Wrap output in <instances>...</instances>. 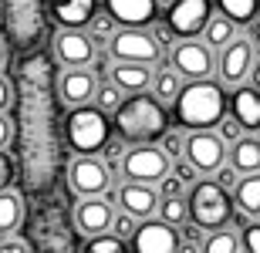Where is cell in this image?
Here are the masks:
<instances>
[{
    "label": "cell",
    "mask_w": 260,
    "mask_h": 253,
    "mask_svg": "<svg viewBox=\"0 0 260 253\" xmlns=\"http://www.w3.org/2000/svg\"><path fill=\"white\" fill-rule=\"evenodd\" d=\"M48 88L24 85L20 95V175L34 193H48L58 179V122H54V101Z\"/></svg>",
    "instance_id": "6da1fadb"
},
{
    "label": "cell",
    "mask_w": 260,
    "mask_h": 253,
    "mask_svg": "<svg viewBox=\"0 0 260 253\" xmlns=\"http://www.w3.org/2000/svg\"><path fill=\"white\" fill-rule=\"evenodd\" d=\"M230 112V95L226 85L213 78H193L186 81L179 98L173 101V118L183 128H216L220 118Z\"/></svg>",
    "instance_id": "7a4b0ae2"
},
{
    "label": "cell",
    "mask_w": 260,
    "mask_h": 253,
    "mask_svg": "<svg viewBox=\"0 0 260 253\" xmlns=\"http://www.w3.org/2000/svg\"><path fill=\"white\" fill-rule=\"evenodd\" d=\"M115 132L125 138L128 146L135 142H159V138L169 132V105L159 101V98L149 91H139V95H128L125 105L118 108L115 115Z\"/></svg>",
    "instance_id": "3957f363"
},
{
    "label": "cell",
    "mask_w": 260,
    "mask_h": 253,
    "mask_svg": "<svg viewBox=\"0 0 260 253\" xmlns=\"http://www.w3.org/2000/svg\"><path fill=\"white\" fill-rule=\"evenodd\" d=\"M112 125L108 122V112L102 105H75L64 118V138L68 149L75 156H102L105 142L112 138Z\"/></svg>",
    "instance_id": "277c9868"
},
{
    "label": "cell",
    "mask_w": 260,
    "mask_h": 253,
    "mask_svg": "<svg viewBox=\"0 0 260 253\" xmlns=\"http://www.w3.org/2000/svg\"><path fill=\"white\" fill-rule=\"evenodd\" d=\"M230 189H223L216 179H200V183L189 186L186 193V203H189V220H196L206 230H216V226H226L233 216V199Z\"/></svg>",
    "instance_id": "5b68a950"
},
{
    "label": "cell",
    "mask_w": 260,
    "mask_h": 253,
    "mask_svg": "<svg viewBox=\"0 0 260 253\" xmlns=\"http://www.w3.org/2000/svg\"><path fill=\"white\" fill-rule=\"evenodd\" d=\"M112 61H139V64H162V41L149 27H118L115 38L105 44Z\"/></svg>",
    "instance_id": "8992f818"
},
{
    "label": "cell",
    "mask_w": 260,
    "mask_h": 253,
    "mask_svg": "<svg viewBox=\"0 0 260 253\" xmlns=\"http://www.w3.org/2000/svg\"><path fill=\"white\" fill-rule=\"evenodd\" d=\"M173 169V159L166 156L162 146L155 142H135L128 146L125 162H122V179H132V183H159L166 172Z\"/></svg>",
    "instance_id": "52a82bcc"
},
{
    "label": "cell",
    "mask_w": 260,
    "mask_h": 253,
    "mask_svg": "<svg viewBox=\"0 0 260 253\" xmlns=\"http://www.w3.org/2000/svg\"><path fill=\"white\" fill-rule=\"evenodd\" d=\"M4 20L10 27V41L30 48L44 34V7L41 0H4Z\"/></svg>",
    "instance_id": "ba28073f"
},
{
    "label": "cell",
    "mask_w": 260,
    "mask_h": 253,
    "mask_svg": "<svg viewBox=\"0 0 260 253\" xmlns=\"http://www.w3.org/2000/svg\"><path fill=\"white\" fill-rule=\"evenodd\" d=\"M226 156H230V146L223 142V135L216 128H193V132L186 135V159H189L203 175H213L226 162Z\"/></svg>",
    "instance_id": "9c48e42d"
},
{
    "label": "cell",
    "mask_w": 260,
    "mask_h": 253,
    "mask_svg": "<svg viewBox=\"0 0 260 253\" xmlns=\"http://www.w3.org/2000/svg\"><path fill=\"white\" fill-rule=\"evenodd\" d=\"M51 51H54V61L61 68H88L98 58L95 38L81 27H61L51 38Z\"/></svg>",
    "instance_id": "30bf717a"
},
{
    "label": "cell",
    "mask_w": 260,
    "mask_h": 253,
    "mask_svg": "<svg viewBox=\"0 0 260 253\" xmlns=\"http://www.w3.org/2000/svg\"><path fill=\"white\" fill-rule=\"evenodd\" d=\"M169 61H173V68L183 75L186 81L193 78H213V71H216V54L206 41H193V38H179L169 51Z\"/></svg>",
    "instance_id": "8fae6325"
},
{
    "label": "cell",
    "mask_w": 260,
    "mask_h": 253,
    "mask_svg": "<svg viewBox=\"0 0 260 253\" xmlns=\"http://www.w3.org/2000/svg\"><path fill=\"white\" fill-rule=\"evenodd\" d=\"M257 44L253 38H237L220 51V58H216V75H220L223 85H243V81L250 78L253 71V61H257Z\"/></svg>",
    "instance_id": "7c38bea8"
},
{
    "label": "cell",
    "mask_w": 260,
    "mask_h": 253,
    "mask_svg": "<svg viewBox=\"0 0 260 253\" xmlns=\"http://www.w3.org/2000/svg\"><path fill=\"white\" fill-rule=\"evenodd\" d=\"M68 186L75 196H102L112 186V169L98 156H78L68 166Z\"/></svg>",
    "instance_id": "4fadbf2b"
},
{
    "label": "cell",
    "mask_w": 260,
    "mask_h": 253,
    "mask_svg": "<svg viewBox=\"0 0 260 253\" xmlns=\"http://www.w3.org/2000/svg\"><path fill=\"white\" fill-rule=\"evenodd\" d=\"M213 4L216 0H176V4H169V14H166V24L173 27L176 41L179 38H200L203 30H206V24H210L213 17Z\"/></svg>",
    "instance_id": "5bb4252c"
},
{
    "label": "cell",
    "mask_w": 260,
    "mask_h": 253,
    "mask_svg": "<svg viewBox=\"0 0 260 253\" xmlns=\"http://www.w3.org/2000/svg\"><path fill=\"white\" fill-rule=\"evenodd\" d=\"M132 250L135 253H173V250H183L179 226L166 223L162 216H149V220H142L139 230H135Z\"/></svg>",
    "instance_id": "9a60e30c"
},
{
    "label": "cell",
    "mask_w": 260,
    "mask_h": 253,
    "mask_svg": "<svg viewBox=\"0 0 260 253\" xmlns=\"http://www.w3.org/2000/svg\"><path fill=\"white\" fill-rule=\"evenodd\" d=\"M98 75L88 68H64L58 75V85H54V91H58V101L64 108H75V105H88V101H95L98 95Z\"/></svg>",
    "instance_id": "2e32d148"
},
{
    "label": "cell",
    "mask_w": 260,
    "mask_h": 253,
    "mask_svg": "<svg viewBox=\"0 0 260 253\" xmlns=\"http://www.w3.org/2000/svg\"><path fill=\"white\" fill-rule=\"evenodd\" d=\"M112 220H115V206L108 203L105 196H78V206H75L78 233H85V236L108 233Z\"/></svg>",
    "instance_id": "e0dca14e"
},
{
    "label": "cell",
    "mask_w": 260,
    "mask_h": 253,
    "mask_svg": "<svg viewBox=\"0 0 260 253\" xmlns=\"http://www.w3.org/2000/svg\"><path fill=\"white\" fill-rule=\"evenodd\" d=\"M159 203H162L159 186H152V183H132V179H125V186H122V199H118V206H122V209L135 213L139 220H149V216H159Z\"/></svg>",
    "instance_id": "ac0fdd59"
},
{
    "label": "cell",
    "mask_w": 260,
    "mask_h": 253,
    "mask_svg": "<svg viewBox=\"0 0 260 253\" xmlns=\"http://www.w3.org/2000/svg\"><path fill=\"white\" fill-rule=\"evenodd\" d=\"M159 7V0H105V10L122 27H152Z\"/></svg>",
    "instance_id": "d6986e66"
},
{
    "label": "cell",
    "mask_w": 260,
    "mask_h": 253,
    "mask_svg": "<svg viewBox=\"0 0 260 253\" xmlns=\"http://www.w3.org/2000/svg\"><path fill=\"white\" fill-rule=\"evenodd\" d=\"M230 112L240 118L247 132H260V88L257 85H233L230 91Z\"/></svg>",
    "instance_id": "ffe728a7"
},
{
    "label": "cell",
    "mask_w": 260,
    "mask_h": 253,
    "mask_svg": "<svg viewBox=\"0 0 260 253\" xmlns=\"http://www.w3.org/2000/svg\"><path fill=\"white\" fill-rule=\"evenodd\" d=\"M108 78L118 81V88H125L128 95H139V91H149L155 78L152 64H139V61H112V71Z\"/></svg>",
    "instance_id": "44dd1931"
},
{
    "label": "cell",
    "mask_w": 260,
    "mask_h": 253,
    "mask_svg": "<svg viewBox=\"0 0 260 253\" xmlns=\"http://www.w3.org/2000/svg\"><path fill=\"white\" fill-rule=\"evenodd\" d=\"M51 14L61 27H88L98 14V0H51Z\"/></svg>",
    "instance_id": "7402d4cb"
},
{
    "label": "cell",
    "mask_w": 260,
    "mask_h": 253,
    "mask_svg": "<svg viewBox=\"0 0 260 253\" xmlns=\"http://www.w3.org/2000/svg\"><path fill=\"white\" fill-rule=\"evenodd\" d=\"M183 85H186V81H183V75L173 68V61H162V64L155 68V78H152V88H149V91H152L159 101H166V105L173 108V101L179 98Z\"/></svg>",
    "instance_id": "603a6c76"
},
{
    "label": "cell",
    "mask_w": 260,
    "mask_h": 253,
    "mask_svg": "<svg viewBox=\"0 0 260 253\" xmlns=\"http://www.w3.org/2000/svg\"><path fill=\"white\" fill-rule=\"evenodd\" d=\"M20 223H24V196L14 186H7L0 189V236L17 233Z\"/></svg>",
    "instance_id": "cb8c5ba5"
},
{
    "label": "cell",
    "mask_w": 260,
    "mask_h": 253,
    "mask_svg": "<svg viewBox=\"0 0 260 253\" xmlns=\"http://www.w3.org/2000/svg\"><path fill=\"white\" fill-rule=\"evenodd\" d=\"M20 81L30 88H51V81L58 85L54 78V64H51L48 54H27L24 64H20Z\"/></svg>",
    "instance_id": "d4e9b609"
},
{
    "label": "cell",
    "mask_w": 260,
    "mask_h": 253,
    "mask_svg": "<svg viewBox=\"0 0 260 253\" xmlns=\"http://www.w3.org/2000/svg\"><path fill=\"white\" fill-rule=\"evenodd\" d=\"M230 162L240 172H260V135H240L230 146Z\"/></svg>",
    "instance_id": "484cf974"
},
{
    "label": "cell",
    "mask_w": 260,
    "mask_h": 253,
    "mask_svg": "<svg viewBox=\"0 0 260 253\" xmlns=\"http://www.w3.org/2000/svg\"><path fill=\"white\" fill-rule=\"evenodd\" d=\"M233 203L240 206L243 213L260 216V172H243L237 189H233Z\"/></svg>",
    "instance_id": "4316f807"
},
{
    "label": "cell",
    "mask_w": 260,
    "mask_h": 253,
    "mask_svg": "<svg viewBox=\"0 0 260 253\" xmlns=\"http://www.w3.org/2000/svg\"><path fill=\"white\" fill-rule=\"evenodd\" d=\"M233 38H237V20L226 17L223 10H220V14H213L210 24H206V30H203V41H206L213 51H223Z\"/></svg>",
    "instance_id": "83f0119b"
},
{
    "label": "cell",
    "mask_w": 260,
    "mask_h": 253,
    "mask_svg": "<svg viewBox=\"0 0 260 253\" xmlns=\"http://www.w3.org/2000/svg\"><path fill=\"white\" fill-rule=\"evenodd\" d=\"M237 233H240V230L216 226V230H210V236H206V246H203V250H206V253H237V250H243V240Z\"/></svg>",
    "instance_id": "f1b7e54d"
},
{
    "label": "cell",
    "mask_w": 260,
    "mask_h": 253,
    "mask_svg": "<svg viewBox=\"0 0 260 253\" xmlns=\"http://www.w3.org/2000/svg\"><path fill=\"white\" fill-rule=\"evenodd\" d=\"M125 98H128V91L125 88H118V81H102V85H98V95H95V105H102L108 112V115H115L118 108L125 105Z\"/></svg>",
    "instance_id": "f546056e"
},
{
    "label": "cell",
    "mask_w": 260,
    "mask_h": 253,
    "mask_svg": "<svg viewBox=\"0 0 260 253\" xmlns=\"http://www.w3.org/2000/svg\"><path fill=\"white\" fill-rule=\"evenodd\" d=\"M216 7H220L226 17H233L237 24H250L260 14V0H216Z\"/></svg>",
    "instance_id": "4dcf8cb0"
},
{
    "label": "cell",
    "mask_w": 260,
    "mask_h": 253,
    "mask_svg": "<svg viewBox=\"0 0 260 253\" xmlns=\"http://www.w3.org/2000/svg\"><path fill=\"white\" fill-rule=\"evenodd\" d=\"M159 216H162L166 223H173V226H183L186 220H189V203H186V196H162Z\"/></svg>",
    "instance_id": "1f68e13d"
},
{
    "label": "cell",
    "mask_w": 260,
    "mask_h": 253,
    "mask_svg": "<svg viewBox=\"0 0 260 253\" xmlns=\"http://www.w3.org/2000/svg\"><path fill=\"white\" fill-rule=\"evenodd\" d=\"M122 27V24H118L115 17H112V14H102V10H98L95 17H91V24H88V34H91V38H95V44H108V41L115 38V30Z\"/></svg>",
    "instance_id": "d6a6232c"
},
{
    "label": "cell",
    "mask_w": 260,
    "mask_h": 253,
    "mask_svg": "<svg viewBox=\"0 0 260 253\" xmlns=\"http://www.w3.org/2000/svg\"><path fill=\"white\" fill-rule=\"evenodd\" d=\"M128 246V240H122L118 233H98V236H88V243H85V250L88 253H122Z\"/></svg>",
    "instance_id": "836d02e7"
},
{
    "label": "cell",
    "mask_w": 260,
    "mask_h": 253,
    "mask_svg": "<svg viewBox=\"0 0 260 253\" xmlns=\"http://www.w3.org/2000/svg\"><path fill=\"white\" fill-rule=\"evenodd\" d=\"M125 152H128V142L122 135H112L105 142V149H102V159H105L108 162V169H112V172H122V162H125Z\"/></svg>",
    "instance_id": "e575fe53"
},
{
    "label": "cell",
    "mask_w": 260,
    "mask_h": 253,
    "mask_svg": "<svg viewBox=\"0 0 260 253\" xmlns=\"http://www.w3.org/2000/svg\"><path fill=\"white\" fill-rule=\"evenodd\" d=\"M179 236H183V250H203V246H206L210 230H206V226H200L196 220H186V223L179 226Z\"/></svg>",
    "instance_id": "d590c367"
},
{
    "label": "cell",
    "mask_w": 260,
    "mask_h": 253,
    "mask_svg": "<svg viewBox=\"0 0 260 253\" xmlns=\"http://www.w3.org/2000/svg\"><path fill=\"white\" fill-rule=\"evenodd\" d=\"M139 216L135 213H128V209H122V213H115V220H112V233H118L122 240H128L132 243V236H135V230H139Z\"/></svg>",
    "instance_id": "8d00e7d4"
},
{
    "label": "cell",
    "mask_w": 260,
    "mask_h": 253,
    "mask_svg": "<svg viewBox=\"0 0 260 253\" xmlns=\"http://www.w3.org/2000/svg\"><path fill=\"white\" fill-rule=\"evenodd\" d=\"M216 132L223 135V142H226V146H233V142H237L240 135H247V128L240 125V118L233 115V112H226V115L220 118V125H216Z\"/></svg>",
    "instance_id": "74e56055"
},
{
    "label": "cell",
    "mask_w": 260,
    "mask_h": 253,
    "mask_svg": "<svg viewBox=\"0 0 260 253\" xmlns=\"http://www.w3.org/2000/svg\"><path fill=\"white\" fill-rule=\"evenodd\" d=\"M159 146L166 149V156L169 159H179V156H186V135H179V132H166L162 138H159Z\"/></svg>",
    "instance_id": "f35d334b"
},
{
    "label": "cell",
    "mask_w": 260,
    "mask_h": 253,
    "mask_svg": "<svg viewBox=\"0 0 260 253\" xmlns=\"http://www.w3.org/2000/svg\"><path fill=\"white\" fill-rule=\"evenodd\" d=\"M240 175H243V172H240L237 166H233L230 159H226V162H223V166L216 169V172H213V179H216V183H220L223 189H230V193H233V189H237V183H240Z\"/></svg>",
    "instance_id": "ab89813d"
},
{
    "label": "cell",
    "mask_w": 260,
    "mask_h": 253,
    "mask_svg": "<svg viewBox=\"0 0 260 253\" xmlns=\"http://www.w3.org/2000/svg\"><path fill=\"white\" fill-rule=\"evenodd\" d=\"M155 186H159V193H162V196H186V193H189V186H186L173 169H169V172H166Z\"/></svg>",
    "instance_id": "60d3db41"
},
{
    "label": "cell",
    "mask_w": 260,
    "mask_h": 253,
    "mask_svg": "<svg viewBox=\"0 0 260 253\" xmlns=\"http://www.w3.org/2000/svg\"><path fill=\"white\" fill-rule=\"evenodd\" d=\"M173 172L179 175V179H183L186 186H193V183H200V179H203V172H200V169H196V166H193V162H189L186 156L173 159Z\"/></svg>",
    "instance_id": "b9f144b4"
},
{
    "label": "cell",
    "mask_w": 260,
    "mask_h": 253,
    "mask_svg": "<svg viewBox=\"0 0 260 253\" xmlns=\"http://www.w3.org/2000/svg\"><path fill=\"white\" fill-rule=\"evenodd\" d=\"M240 240H243V250L247 253H260V223H257V216L240 230Z\"/></svg>",
    "instance_id": "7bdbcfd3"
},
{
    "label": "cell",
    "mask_w": 260,
    "mask_h": 253,
    "mask_svg": "<svg viewBox=\"0 0 260 253\" xmlns=\"http://www.w3.org/2000/svg\"><path fill=\"white\" fill-rule=\"evenodd\" d=\"M14 179H17V162H14V156H7L0 149V189L14 186Z\"/></svg>",
    "instance_id": "ee69618b"
},
{
    "label": "cell",
    "mask_w": 260,
    "mask_h": 253,
    "mask_svg": "<svg viewBox=\"0 0 260 253\" xmlns=\"http://www.w3.org/2000/svg\"><path fill=\"white\" fill-rule=\"evenodd\" d=\"M27 250H34V243L24 240V236H17V233H7L0 240V253H27Z\"/></svg>",
    "instance_id": "f6af8a7d"
},
{
    "label": "cell",
    "mask_w": 260,
    "mask_h": 253,
    "mask_svg": "<svg viewBox=\"0 0 260 253\" xmlns=\"http://www.w3.org/2000/svg\"><path fill=\"white\" fill-rule=\"evenodd\" d=\"M17 135V122H10L7 112H0V149H7Z\"/></svg>",
    "instance_id": "bcb514c9"
},
{
    "label": "cell",
    "mask_w": 260,
    "mask_h": 253,
    "mask_svg": "<svg viewBox=\"0 0 260 253\" xmlns=\"http://www.w3.org/2000/svg\"><path fill=\"white\" fill-rule=\"evenodd\" d=\"M10 101H14V88H10V81L0 75V112H7Z\"/></svg>",
    "instance_id": "7dc6e473"
},
{
    "label": "cell",
    "mask_w": 260,
    "mask_h": 253,
    "mask_svg": "<svg viewBox=\"0 0 260 253\" xmlns=\"http://www.w3.org/2000/svg\"><path fill=\"white\" fill-rule=\"evenodd\" d=\"M250 38H253V44L260 48V14H257V17L250 20Z\"/></svg>",
    "instance_id": "c3c4849f"
},
{
    "label": "cell",
    "mask_w": 260,
    "mask_h": 253,
    "mask_svg": "<svg viewBox=\"0 0 260 253\" xmlns=\"http://www.w3.org/2000/svg\"><path fill=\"white\" fill-rule=\"evenodd\" d=\"M250 85H257V88H260V58L253 61V71H250Z\"/></svg>",
    "instance_id": "681fc988"
},
{
    "label": "cell",
    "mask_w": 260,
    "mask_h": 253,
    "mask_svg": "<svg viewBox=\"0 0 260 253\" xmlns=\"http://www.w3.org/2000/svg\"><path fill=\"white\" fill-rule=\"evenodd\" d=\"M4 64H7V41L0 38V68H4Z\"/></svg>",
    "instance_id": "f907efd6"
},
{
    "label": "cell",
    "mask_w": 260,
    "mask_h": 253,
    "mask_svg": "<svg viewBox=\"0 0 260 253\" xmlns=\"http://www.w3.org/2000/svg\"><path fill=\"white\" fill-rule=\"evenodd\" d=\"M159 4H162V7H169V4H176V0H159Z\"/></svg>",
    "instance_id": "816d5d0a"
},
{
    "label": "cell",
    "mask_w": 260,
    "mask_h": 253,
    "mask_svg": "<svg viewBox=\"0 0 260 253\" xmlns=\"http://www.w3.org/2000/svg\"><path fill=\"white\" fill-rule=\"evenodd\" d=\"M0 20H4V0H0Z\"/></svg>",
    "instance_id": "f5cc1de1"
}]
</instances>
